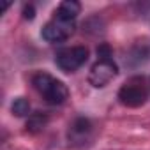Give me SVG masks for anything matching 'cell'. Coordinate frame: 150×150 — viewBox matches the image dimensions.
Returning <instances> with one entry per match:
<instances>
[{
	"label": "cell",
	"instance_id": "obj_7",
	"mask_svg": "<svg viewBox=\"0 0 150 150\" xmlns=\"http://www.w3.org/2000/svg\"><path fill=\"white\" fill-rule=\"evenodd\" d=\"M80 13H81L80 2H76V0H64L55 11V18L64 20V21H74Z\"/></svg>",
	"mask_w": 150,
	"mask_h": 150
},
{
	"label": "cell",
	"instance_id": "obj_4",
	"mask_svg": "<svg viewBox=\"0 0 150 150\" xmlns=\"http://www.w3.org/2000/svg\"><path fill=\"white\" fill-rule=\"evenodd\" d=\"M117 74H118V67L113 60H97L88 72V83L96 88H103Z\"/></svg>",
	"mask_w": 150,
	"mask_h": 150
},
{
	"label": "cell",
	"instance_id": "obj_3",
	"mask_svg": "<svg viewBox=\"0 0 150 150\" xmlns=\"http://www.w3.org/2000/svg\"><path fill=\"white\" fill-rule=\"evenodd\" d=\"M87 60H88V50L85 46L65 48L60 53H57V57H55V62H57L58 69L64 71V72H74V71H78Z\"/></svg>",
	"mask_w": 150,
	"mask_h": 150
},
{
	"label": "cell",
	"instance_id": "obj_5",
	"mask_svg": "<svg viewBox=\"0 0 150 150\" xmlns=\"http://www.w3.org/2000/svg\"><path fill=\"white\" fill-rule=\"evenodd\" d=\"M74 32V21H64L58 18H53L51 21H48L42 30L41 35L44 41L55 44V42H64L71 37V34Z\"/></svg>",
	"mask_w": 150,
	"mask_h": 150
},
{
	"label": "cell",
	"instance_id": "obj_10",
	"mask_svg": "<svg viewBox=\"0 0 150 150\" xmlns=\"http://www.w3.org/2000/svg\"><path fill=\"white\" fill-rule=\"evenodd\" d=\"M97 60H113L111 57H113V51H111V48H110V44H106V42H103V44H99L97 46Z\"/></svg>",
	"mask_w": 150,
	"mask_h": 150
},
{
	"label": "cell",
	"instance_id": "obj_6",
	"mask_svg": "<svg viewBox=\"0 0 150 150\" xmlns=\"http://www.w3.org/2000/svg\"><path fill=\"white\" fill-rule=\"evenodd\" d=\"M90 134H92V122L88 118H83V117L74 120L69 125V132H67L69 141L72 145H83L90 138Z\"/></svg>",
	"mask_w": 150,
	"mask_h": 150
},
{
	"label": "cell",
	"instance_id": "obj_9",
	"mask_svg": "<svg viewBox=\"0 0 150 150\" xmlns=\"http://www.w3.org/2000/svg\"><path fill=\"white\" fill-rule=\"evenodd\" d=\"M11 111L16 115V117H30V103L28 99L25 97H16L13 101V106H11Z\"/></svg>",
	"mask_w": 150,
	"mask_h": 150
},
{
	"label": "cell",
	"instance_id": "obj_11",
	"mask_svg": "<svg viewBox=\"0 0 150 150\" xmlns=\"http://www.w3.org/2000/svg\"><path fill=\"white\" fill-rule=\"evenodd\" d=\"M34 16H35V7H34L32 4L25 6V7H23V18H25V20H34Z\"/></svg>",
	"mask_w": 150,
	"mask_h": 150
},
{
	"label": "cell",
	"instance_id": "obj_8",
	"mask_svg": "<svg viewBox=\"0 0 150 150\" xmlns=\"http://www.w3.org/2000/svg\"><path fill=\"white\" fill-rule=\"evenodd\" d=\"M48 122H50V118H48L46 113L35 111V113H32V115L28 117V120H27V131H28L30 134H37V132L44 131V127L48 125Z\"/></svg>",
	"mask_w": 150,
	"mask_h": 150
},
{
	"label": "cell",
	"instance_id": "obj_2",
	"mask_svg": "<svg viewBox=\"0 0 150 150\" xmlns=\"http://www.w3.org/2000/svg\"><path fill=\"white\" fill-rule=\"evenodd\" d=\"M146 99H148V90L141 76L129 78L118 90V101L127 108H139L146 103Z\"/></svg>",
	"mask_w": 150,
	"mask_h": 150
},
{
	"label": "cell",
	"instance_id": "obj_1",
	"mask_svg": "<svg viewBox=\"0 0 150 150\" xmlns=\"http://www.w3.org/2000/svg\"><path fill=\"white\" fill-rule=\"evenodd\" d=\"M32 85L44 97V101L48 104L58 106V104H64L69 99V88L65 87V83L60 81V80H55L51 74H48V72L34 74Z\"/></svg>",
	"mask_w": 150,
	"mask_h": 150
}]
</instances>
